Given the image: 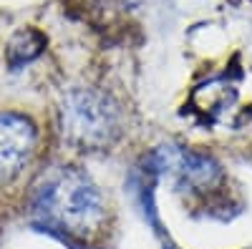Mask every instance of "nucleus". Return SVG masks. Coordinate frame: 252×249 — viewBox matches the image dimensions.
Listing matches in <instances>:
<instances>
[{"label":"nucleus","mask_w":252,"mask_h":249,"mask_svg":"<svg viewBox=\"0 0 252 249\" xmlns=\"http://www.w3.org/2000/svg\"><path fill=\"white\" fill-rule=\"evenodd\" d=\"M33 217L51 232L89 239L106 221V199L89 174L66 166L51 171L35 186Z\"/></svg>","instance_id":"nucleus-1"},{"label":"nucleus","mask_w":252,"mask_h":249,"mask_svg":"<svg viewBox=\"0 0 252 249\" xmlns=\"http://www.w3.org/2000/svg\"><path fill=\"white\" fill-rule=\"evenodd\" d=\"M38 131L23 113H0V189L26 171L35 154Z\"/></svg>","instance_id":"nucleus-3"},{"label":"nucleus","mask_w":252,"mask_h":249,"mask_svg":"<svg viewBox=\"0 0 252 249\" xmlns=\"http://www.w3.org/2000/svg\"><path fill=\"white\" fill-rule=\"evenodd\" d=\"M61 126L68 143L83 151H96L109 146L119 136L121 113L109 96L81 88V91H71L63 101Z\"/></svg>","instance_id":"nucleus-2"}]
</instances>
